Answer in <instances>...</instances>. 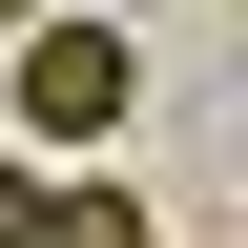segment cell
<instances>
[{"label": "cell", "mask_w": 248, "mask_h": 248, "mask_svg": "<svg viewBox=\"0 0 248 248\" xmlns=\"http://www.w3.org/2000/svg\"><path fill=\"white\" fill-rule=\"evenodd\" d=\"M145 104V62H124V21H21V145H104V124Z\"/></svg>", "instance_id": "obj_1"}, {"label": "cell", "mask_w": 248, "mask_h": 248, "mask_svg": "<svg viewBox=\"0 0 248 248\" xmlns=\"http://www.w3.org/2000/svg\"><path fill=\"white\" fill-rule=\"evenodd\" d=\"M42 248H166V228H145V186H104V166H83V186L42 207Z\"/></svg>", "instance_id": "obj_2"}, {"label": "cell", "mask_w": 248, "mask_h": 248, "mask_svg": "<svg viewBox=\"0 0 248 248\" xmlns=\"http://www.w3.org/2000/svg\"><path fill=\"white\" fill-rule=\"evenodd\" d=\"M42 207H62V186L21 166V145H0V248H42Z\"/></svg>", "instance_id": "obj_3"}, {"label": "cell", "mask_w": 248, "mask_h": 248, "mask_svg": "<svg viewBox=\"0 0 248 248\" xmlns=\"http://www.w3.org/2000/svg\"><path fill=\"white\" fill-rule=\"evenodd\" d=\"M21 21H62V0H0V42H21Z\"/></svg>", "instance_id": "obj_4"}]
</instances>
